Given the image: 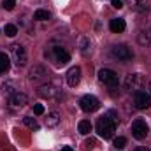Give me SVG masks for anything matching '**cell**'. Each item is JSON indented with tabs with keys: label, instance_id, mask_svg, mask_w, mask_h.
<instances>
[{
	"label": "cell",
	"instance_id": "44dd1931",
	"mask_svg": "<svg viewBox=\"0 0 151 151\" xmlns=\"http://www.w3.org/2000/svg\"><path fill=\"white\" fill-rule=\"evenodd\" d=\"M23 121H25V125H27L30 130H39V123H37L35 118H25Z\"/></svg>",
	"mask_w": 151,
	"mask_h": 151
},
{
	"label": "cell",
	"instance_id": "52a82bcc",
	"mask_svg": "<svg viewBox=\"0 0 151 151\" xmlns=\"http://www.w3.org/2000/svg\"><path fill=\"white\" fill-rule=\"evenodd\" d=\"M49 55H51V58H53L58 65H65V63L70 62V55H69L62 46H55V47L49 51Z\"/></svg>",
	"mask_w": 151,
	"mask_h": 151
},
{
	"label": "cell",
	"instance_id": "5bb4252c",
	"mask_svg": "<svg viewBox=\"0 0 151 151\" xmlns=\"http://www.w3.org/2000/svg\"><path fill=\"white\" fill-rule=\"evenodd\" d=\"M125 19H121V18H114L109 21V28H111V32L113 34H121L123 30H125Z\"/></svg>",
	"mask_w": 151,
	"mask_h": 151
},
{
	"label": "cell",
	"instance_id": "484cf974",
	"mask_svg": "<svg viewBox=\"0 0 151 151\" xmlns=\"http://www.w3.org/2000/svg\"><path fill=\"white\" fill-rule=\"evenodd\" d=\"M88 49H90V40L88 39H81V51L88 53Z\"/></svg>",
	"mask_w": 151,
	"mask_h": 151
},
{
	"label": "cell",
	"instance_id": "e0dca14e",
	"mask_svg": "<svg viewBox=\"0 0 151 151\" xmlns=\"http://www.w3.org/2000/svg\"><path fill=\"white\" fill-rule=\"evenodd\" d=\"M11 67V60L5 53H0V74H5Z\"/></svg>",
	"mask_w": 151,
	"mask_h": 151
},
{
	"label": "cell",
	"instance_id": "ffe728a7",
	"mask_svg": "<svg viewBox=\"0 0 151 151\" xmlns=\"http://www.w3.org/2000/svg\"><path fill=\"white\" fill-rule=\"evenodd\" d=\"M34 18H35L37 21H46V19L51 18V12H49V11H44V9H37V11L34 12Z\"/></svg>",
	"mask_w": 151,
	"mask_h": 151
},
{
	"label": "cell",
	"instance_id": "d6986e66",
	"mask_svg": "<svg viewBox=\"0 0 151 151\" xmlns=\"http://www.w3.org/2000/svg\"><path fill=\"white\" fill-rule=\"evenodd\" d=\"M139 44H142V46H150L151 44V30H142L141 34H139Z\"/></svg>",
	"mask_w": 151,
	"mask_h": 151
},
{
	"label": "cell",
	"instance_id": "ac0fdd59",
	"mask_svg": "<svg viewBox=\"0 0 151 151\" xmlns=\"http://www.w3.org/2000/svg\"><path fill=\"white\" fill-rule=\"evenodd\" d=\"M77 130H79V134H81V135H88V134L91 132V123H90L88 119H83V121H79Z\"/></svg>",
	"mask_w": 151,
	"mask_h": 151
},
{
	"label": "cell",
	"instance_id": "4dcf8cb0",
	"mask_svg": "<svg viewBox=\"0 0 151 151\" xmlns=\"http://www.w3.org/2000/svg\"><path fill=\"white\" fill-rule=\"evenodd\" d=\"M150 95H151V83H150Z\"/></svg>",
	"mask_w": 151,
	"mask_h": 151
},
{
	"label": "cell",
	"instance_id": "ba28073f",
	"mask_svg": "<svg viewBox=\"0 0 151 151\" xmlns=\"http://www.w3.org/2000/svg\"><path fill=\"white\" fill-rule=\"evenodd\" d=\"M134 106L137 109H148L151 107V95L146 91H135L134 95Z\"/></svg>",
	"mask_w": 151,
	"mask_h": 151
},
{
	"label": "cell",
	"instance_id": "d4e9b609",
	"mask_svg": "<svg viewBox=\"0 0 151 151\" xmlns=\"http://www.w3.org/2000/svg\"><path fill=\"white\" fill-rule=\"evenodd\" d=\"M16 5V0H4V9L5 11H12Z\"/></svg>",
	"mask_w": 151,
	"mask_h": 151
},
{
	"label": "cell",
	"instance_id": "9c48e42d",
	"mask_svg": "<svg viewBox=\"0 0 151 151\" xmlns=\"http://www.w3.org/2000/svg\"><path fill=\"white\" fill-rule=\"evenodd\" d=\"M27 102H28V97L21 91H16L12 97H9V107L11 109H21L27 106Z\"/></svg>",
	"mask_w": 151,
	"mask_h": 151
},
{
	"label": "cell",
	"instance_id": "3957f363",
	"mask_svg": "<svg viewBox=\"0 0 151 151\" xmlns=\"http://www.w3.org/2000/svg\"><path fill=\"white\" fill-rule=\"evenodd\" d=\"M111 56L116 58L118 62H128V60H132L134 53H132V49L128 46L119 44V46H114L113 49H111Z\"/></svg>",
	"mask_w": 151,
	"mask_h": 151
},
{
	"label": "cell",
	"instance_id": "7402d4cb",
	"mask_svg": "<svg viewBox=\"0 0 151 151\" xmlns=\"http://www.w3.org/2000/svg\"><path fill=\"white\" fill-rule=\"evenodd\" d=\"M16 34H18V28L14 25H5V35L7 37H14Z\"/></svg>",
	"mask_w": 151,
	"mask_h": 151
},
{
	"label": "cell",
	"instance_id": "30bf717a",
	"mask_svg": "<svg viewBox=\"0 0 151 151\" xmlns=\"http://www.w3.org/2000/svg\"><path fill=\"white\" fill-rule=\"evenodd\" d=\"M99 79L104 83V84H109V86H114V84H118V74L111 70V69H102V70H99Z\"/></svg>",
	"mask_w": 151,
	"mask_h": 151
},
{
	"label": "cell",
	"instance_id": "9a60e30c",
	"mask_svg": "<svg viewBox=\"0 0 151 151\" xmlns=\"http://www.w3.org/2000/svg\"><path fill=\"white\" fill-rule=\"evenodd\" d=\"M44 76H47V72H46V69L40 67V65H35L34 69H30V79H32V81H39V79H42Z\"/></svg>",
	"mask_w": 151,
	"mask_h": 151
},
{
	"label": "cell",
	"instance_id": "7a4b0ae2",
	"mask_svg": "<svg viewBox=\"0 0 151 151\" xmlns=\"http://www.w3.org/2000/svg\"><path fill=\"white\" fill-rule=\"evenodd\" d=\"M144 84H146V81H144V76L142 74H130L125 77V88L130 90V91H134V93L141 91Z\"/></svg>",
	"mask_w": 151,
	"mask_h": 151
},
{
	"label": "cell",
	"instance_id": "f1b7e54d",
	"mask_svg": "<svg viewBox=\"0 0 151 151\" xmlns=\"http://www.w3.org/2000/svg\"><path fill=\"white\" fill-rule=\"evenodd\" d=\"M62 151H74V150H72L70 146H63V148H62Z\"/></svg>",
	"mask_w": 151,
	"mask_h": 151
},
{
	"label": "cell",
	"instance_id": "8992f818",
	"mask_svg": "<svg viewBox=\"0 0 151 151\" xmlns=\"http://www.w3.org/2000/svg\"><path fill=\"white\" fill-rule=\"evenodd\" d=\"M11 58H12V62L18 67H23L27 63V51H25V47L19 46V44H14L11 47Z\"/></svg>",
	"mask_w": 151,
	"mask_h": 151
},
{
	"label": "cell",
	"instance_id": "83f0119b",
	"mask_svg": "<svg viewBox=\"0 0 151 151\" xmlns=\"http://www.w3.org/2000/svg\"><path fill=\"white\" fill-rule=\"evenodd\" d=\"M111 4H113L114 9H121L123 7V0H111Z\"/></svg>",
	"mask_w": 151,
	"mask_h": 151
},
{
	"label": "cell",
	"instance_id": "5b68a950",
	"mask_svg": "<svg viewBox=\"0 0 151 151\" xmlns=\"http://www.w3.org/2000/svg\"><path fill=\"white\" fill-rule=\"evenodd\" d=\"M148 132H150V128H148V123L144 119H135L132 123V135L135 139H139V141L146 139L148 137Z\"/></svg>",
	"mask_w": 151,
	"mask_h": 151
},
{
	"label": "cell",
	"instance_id": "4316f807",
	"mask_svg": "<svg viewBox=\"0 0 151 151\" xmlns=\"http://www.w3.org/2000/svg\"><path fill=\"white\" fill-rule=\"evenodd\" d=\"M34 113L35 114H42L44 113V106H42V104H35V106H34Z\"/></svg>",
	"mask_w": 151,
	"mask_h": 151
},
{
	"label": "cell",
	"instance_id": "f546056e",
	"mask_svg": "<svg viewBox=\"0 0 151 151\" xmlns=\"http://www.w3.org/2000/svg\"><path fill=\"white\" fill-rule=\"evenodd\" d=\"M134 151H150L148 148H144V146H141V148H137V150H134Z\"/></svg>",
	"mask_w": 151,
	"mask_h": 151
},
{
	"label": "cell",
	"instance_id": "6da1fadb",
	"mask_svg": "<svg viewBox=\"0 0 151 151\" xmlns=\"http://www.w3.org/2000/svg\"><path fill=\"white\" fill-rule=\"evenodd\" d=\"M116 125H118V116L109 111L107 114H104L99 121H97V134L104 139H111L114 135V130H116Z\"/></svg>",
	"mask_w": 151,
	"mask_h": 151
},
{
	"label": "cell",
	"instance_id": "7c38bea8",
	"mask_svg": "<svg viewBox=\"0 0 151 151\" xmlns=\"http://www.w3.org/2000/svg\"><path fill=\"white\" fill-rule=\"evenodd\" d=\"M39 95L42 97V99H53V97H56L58 95V90L53 86V84H42L40 88H39Z\"/></svg>",
	"mask_w": 151,
	"mask_h": 151
},
{
	"label": "cell",
	"instance_id": "2e32d148",
	"mask_svg": "<svg viewBox=\"0 0 151 151\" xmlns=\"http://www.w3.org/2000/svg\"><path fill=\"white\" fill-rule=\"evenodd\" d=\"M60 123V114L58 113H49L46 118V127L47 128H55L56 125Z\"/></svg>",
	"mask_w": 151,
	"mask_h": 151
},
{
	"label": "cell",
	"instance_id": "8fae6325",
	"mask_svg": "<svg viewBox=\"0 0 151 151\" xmlns=\"http://www.w3.org/2000/svg\"><path fill=\"white\" fill-rule=\"evenodd\" d=\"M79 81H81V69L79 67H70L69 69V72H67V83H69V86H77L79 84Z\"/></svg>",
	"mask_w": 151,
	"mask_h": 151
},
{
	"label": "cell",
	"instance_id": "277c9868",
	"mask_svg": "<svg viewBox=\"0 0 151 151\" xmlns=\"http://www.w3.org/2000/svg\"><path fill=\"white\" fill-rule=\"evenodd\" d=\"M79 106H81V109H83L84 113H95V111L100 107V102H99V99L93 97V95H84V97L79 100Z\"/></svg>",
	"mask_w": 151,
	"mask_h": 151
},
{
	"label": "cell",
	"instance_id": "4fadbf2b",
	"mask_svg": "<svg viewBox=\"0 0 151 151\" xmlns=\"http://www.w3.org/2000/svg\"><path fill=\"white\" fill-rule=\"evenodd\" d=\"M128 5L137 12H148L150 11V0H128Z\"/></svg>",
	"mask_w": 151,
	"mask_h": 151
},
{
	"label": "cell",
	"instance_id": "603a6c76",
	"mask_svg": "<svg viewBox=\"0 0 151 151\" xmlns=\"http://www.w3.org/2000/svg\"><path fill=\"white\" fill-rule=\"evenodd\" d=\"M125 146H127V139H125V137H116V139H114V148L123 150Z\"/></svg>",
	"mask_w": 151,
	"mask_h": 151
},
{
	"label": "cell",
	"instance_id": "cb8c5ba5",
	"mask_svg": "<svg viewBox=\"0 0 151 151\" xmlns=\"http://www.w3.org/2000/svg\"><path fill=\"white\" fill-rule=\"evenodd\" d=\"M2 91H4V95H9V97H12V95L16 93L11 84H4V86H2Z\"/></svg>",
	"mask_w": 151,
	"mask_h": 151
}]
</instances>
